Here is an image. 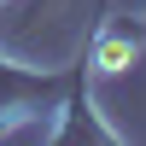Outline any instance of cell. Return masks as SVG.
I'll use <instances>...</instances> for the list:
<instances>
[{
	"instance_id": "obj_1",
	"label": "cell",
	"mask_w": 146,
	"mask_h": 146,
	"mask_svg": "<svg viewBox=\"0 0 146 146\" xmlns=\"http://www.w3.org/2000/svg\"><path fill=\"white\" fill-rule=\"evenodd\" d=\"M135 47H140V35L111 29L100 47H94V64H100V70H129V64H135Z\"/></svg>"
}]
</instances>
